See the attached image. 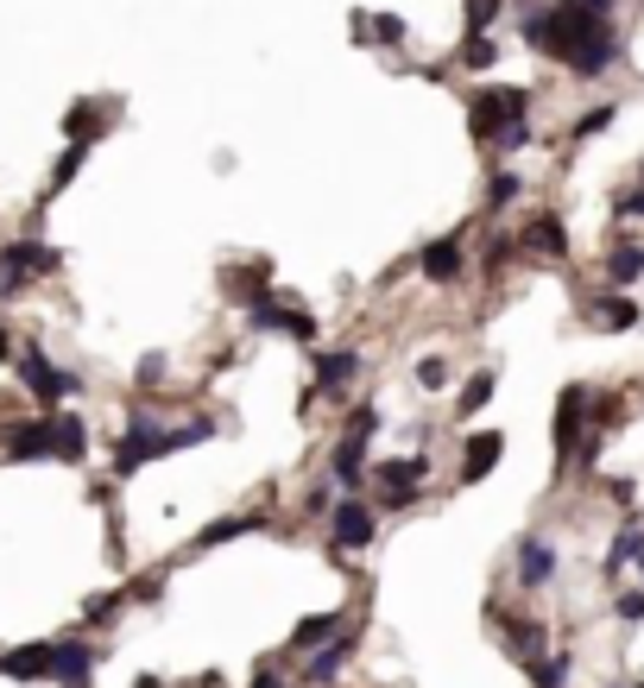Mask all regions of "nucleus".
Instances as JSON below:
<instances>
[{"mask_svg":"<svg viewBox=\"0 0 644 688\" xmlns=\"http://www.w3.org/2000/svg\"><path fill=\"white\" fill-rule=\"evenodd\" d=\"M639 568H644V556H639Z\"/></svg>","mask_w":644,"mask_h":688,"instance_id":"79ce46f5","label":"nucleus"},{"mask_svg":"<svg viewBox=\"0 0 644 688\" xmlns=\"http://www.w3.org/2000/svg\"><path fill=\"white\" fill-rule=\"evenodd\" d=\"M423 474H430V461L423 455H405V461H380V493H386V506L398 511V506H417L423 493Z\"/></svg>","mask_w":644,"mask_h":688,"instance_id":"6e6552de","label":"nucleus"},{"mask_svg":"<svg viewBox=\"0 0 644 688\" xmlns=\"http://www.w3.org/2000/svg\"><path fill=\"white\" fill-rule=\"evenodd\" d=\"M607 279H613V291H625V284L644 279V247H639V240H625V247L607 253Z\"/></svg>","mask_w":644,"mask_h":688,"instance_id":"4be33fe9","label":"nucleus"},{"mask_svg":"<svg viewBox=\"0 0 644 688\" xmlns=\"http://www.w3.org/2000/svg\"><path fill=\"white\" fill-rule=\"evenodd\" d=\"M0 449H7L13 461L52 455V424H45V417H32V424H7V430H0Z\"/></svg>","mask_w":644,"mask_h":688,"instance_id":"f8f14e48","label":"nucleus"},{"mask_svg":"<svg viewBox=\"0 0 644 688\" xmlns=\"http://www.w3.org/2000/svg\"><path fill=\"white\" fill-rule=\"evenodd\" d=\"M215 430V424H178V430H165L158 417H146V410H133L127 417V436H121V455H114V474L127 481V474H139L146 461H165V455H178V449H190V442H203V436Z\"/></svg>","mask_w":644,"mask_h":688,"instance_id":"f03ea898","label":"nucleus"},{"mask_svg":"<svg viewBox=\"0 0 644 688\" xmlns=\"http://www.w3.org/2000/svg\"><path fill=\"white\" fill-rule=\"evenodd\" d=\"M499 153H518V146H531V121H518V127H506L499 139H493Z\"/></svg>","mask_w":644,"mask_h":688,"instance_id":"c9c22d12","label":"nucleus"},{"mask_svg":"<svg viewBox=\"0 0 644 688\" xmlns=\"http://www.w3.org/2000/svg\"><path fill=\"white\" fill-rule=\"evenodd\" d=\"M518 121H531V95L524 89H474L467 95V133L481 139V146H493L506 127H518Z\"/></svg>","mask_w":644,"mask_h":688,"instance_id":"7ed1b4c3","label":"nucleus"},{"mask_svg":"<svg viewBox=\"0 0 644 688\" xmlns=\"http://www.w3.org/2000/svg\"><path fill=\"white\" fill-rule=\"evenodd\" d=\"M518 190H524V183H518V171H493V183H487V208H512V203H518Z\"/></svg>","mask_w":644,"mask_h":688,"instance_id":"c756f323","label":"nucleus"},{"mask_svg":"<svg viewBox=\"0 0 644 688\" xmlns=\"http://www.w3.org/2000/svg\"><path fill=\"white\" fill-rule=\"evenodd\" d=\"M588 417H594V392L588 385H568L556 398V467H568L575 449L588 442Z\"/></svg>","mask_w":644,"mask_h":688,"instance_id":"423d86ee","label":"nucleus"},{"mask_svg":"<svg viewBox=\"0 0 644 688\" xmlns=\"http://www.w3.org/2000/svg\"><path fill=\"white\" fill-rule=\"evenodd\" d=\"M462 64H467V70H493V64H499V45H493L487 32H467V45H462Z\"/></svg>","mask_w":644,"mask_h":688,"instance_id":"c85d7f7f","label":"nucleus"},{"mask_svg":"<svg viewBox=\"0 0 644 688\" xmlns=\"http://www.w3.org/2000/svg\"><path fill=\"white\" fill-rule=\"evenodd\" d=\"M361 373V354L354 348H336V354H316V392L309 398H323V392H348Z\"/></svg>","mask_w":644,"mask_h":688,"instance_id":"ddd939ff","label":"nucleus"},{"mask_svg":"<svg viewBox=\"0 0 644 688\" xmlns=\"http://www.w3.org/2000/svg\"><path fill=\"white\" fill-rule=\"evenodd\" d=\"M0 676H13V683H52V644H20V651H7V657H0Z\"/></svg>","mask_w":644,"mask_h":688,"instance_id":"4468645a","label":"nucleus"},{"mask_svg":"<svg viewBox=\"0 0 644 688\" xmlns=\"http://www.w3.org/2000/svg\"><path fill=\"white\" fill-rule=\"evenodd\" d=\"M639 556H644V531L639 525H625V531L613 537V550H607V575H619L625 562H639Z\"/></svg>","mask_w":644,"mask_h":688,"instance_id":"393cba45","label":"nucleus"},{"mask_svg":"<svg viewBox=\"0 0 644 688\" xmlns=\"http://www.w3.org/2000/svg\"><path fill=\"white\" fill-rule=\"evenodd\" d=\"M506 13V0H467V32H487Z\"/></svg>","mask_w":644,"mask_h":688,"instance_id":"473e14b6","label":"nucleus"},{"mask_svg":"<svg viewBox=\"0 0 644 688\" xmlns=\"http://www.w3.org/2000/svg\"><path fill=\"white\" fill-rule=\"evenodd\" d=\"M341 632V612H323V619H304L297 632H291V651H316V644H329Z\"/></svg>","mask_w":644,"mask_h":688,"instance_id":"5701e85b","label":"nucleus"},{"mask_svg":"<svg viewBox=\"0 0 644 688\" xmlns=\"http://www.w3.org/2000/svg\"><path fill=\"white\" fill-rule=\"evenodd\" d=\"M613 215H619V222H625V215H639V222H644V183H639V190H625V196H619V203H613Z\"/></svg>","mask_w":644,"mask_h":688,"instance_id":"4c0bfd02","label":"nucleus"},{"mask_svg":"<svg viewBox=\"0 0 644 688\" xmlns=\"http://www.w3.org/2000/svg\"><path fill=\"white\" fill-rule=\"evenodd\" d=\"M13 354H20V348H13V335L0 329V360H13Z\"/></svg>","mask_w":644,"mask_h":688,"instance_id":"ea45409f","label":"nucleus"},{"mask_svg":"<svg viewBox=\"0 0 644 688\" xmlns=\"http://www.w3.org/2000/svg\"><path fill=\"white\" fill-rule=\"evenodd\" d=\"M493 385H499L493 373H474V380L462 385V398H455V410H462V417H474V410H487V405H493Z\"/></svg>","mask_w":644,"mask_h":688,"instance_id":"a878e982","label":"nucleus"},{"mask_svg":"<svg viewBox=\"0 0 644 688\" xmlns=\"http://www.w3.org/2000/svg\"><path fill=\"white\" fill-rule=\"evenodd\" d=\"M259 531V511H234V518H222V525H208L203 537H196V550H215V543H228V537H247Z\"/></svg>","mask_w":644,"mask_h":688,"instance_id":"b1692460","label":"nucleus"},{"mask_svg":"<svg viewBox=\"0 0 644 688\" xmlns=\"http://www.w3.org/2000/svg\"><path fill=\"white\" fill-rule=\"evenodd\" d=\"M82 158H89V146H77V139H70V153L57 158V171H52V183H45V203H52L57 190H64V183H70V178H77V171H82ZM45 203H38V208H45Z\"/></svg>","mask_w":644,"mask_h":688,"instance_id":"bb28decb","label":"nucleus"},{"mask_svg":"<svg viewBox=\"0 0 644 688\" xmlns=\"http://www.w3.org/2000/svg\"><path fill=\"white\" fill-rule=\"evenodd\" d=\"M613 114H619L613 102H607V108H594V114H581V121H575V133H568V139H575V146H581V139H594V133L607 127V121H613Z\"/></svg>","mask_w":644,"mask_h":688,"instance_id":"72a5a7b5","label":"nucleus"},{"mask_svg":"<svg viewBox=\"0 0 644 688\" xmlns=\"http://www.w3.org/2000/svg\"><path fill=\"white\" fill-rule=\"evenodd\" d=\"M121 600H127V594H102V600H89V607H82V619H89V625H102V619L121 612Z\"/></svg>","mask_w":644,"mask_h":688,"instance_id":"f704fd0d","label":"nucleus"},{"mask_svg":"<svg viewBox=\"0 0 644 688\" xmlns=\"http://www.w3.org/2000/svg\"><path fill=\"white\" fill-rule=\"evenodd\" d=\"M619 0H550L538 13H524V45L556 57L581 82L607 77L619 64V32H613Z\"/></svg>","mask_w":644,"mask_h":688,"instance_id":"f257e3e1","label":"nucleus"},{"mask_svg":"<svg viewBox=\"0 0 644 688\" xmlns=\"http://www.w3.org/2000/svg\"><path fill=\"white\" fill-rule=\"evenodd\" d=\"M493 619L506 625V644H512L518 663H538L543 657V625H538V619H506L499 607H493Z\"/></svg>","mask_w":644,"mask_h":688,"instance_id":"6ab92c4d","label":"nucleus"},{"mask_svg":"<svg viewBox=\"0 0 644 688\" xmlns=\"http://www.w3.org/2000/svg\"><path fill=\"white\" fill-rule=\"evenodd\" d=\"M13 360H20V380H26V392H32L45 410H57L64 398H77V380H70V373H64V366H57L45 348H32V341H26V354H13Z\"/></svg>","mask_w":644,"mask_h":688,"instance_id":"39448f33","label":"nucleus"},{"mask_svg":"<svg viewBox=\"0 0 644 688\" xmlns=\"http://www.w3.org/2000/svg\"><path fill=\"white\" fill-rule=\"evenodd\" d=\"M531 669V683L538 688H563L568 683V651H556V657H538V663H524Z\"/></svg>","mask_w":644,"mask_h":688,"instance_id":"cd10ccee","label":"nucleus"},{"mask_svg":"<svg viewBox=\"0 0 644 688\" xmlns=\"http://www.w3.org/2000/svg\"><path fill=\"white\" fill-rule=\"evenodd\" d=\"M348 657H354V638H329V644H323V651L304 663V683H336Z\"/></svg>","mask_w":644,"mask_h":688,"instance_id":"412c9836","label":"nucleus"},{"mask_svg":"<svg viewBox=\"0 0 644 688\" xmlns=\"http://www.w3.org/2000/svg\"><path fill=\"white\" fill-rule=\"evenodd\" d=\"M253 688H284V683L272 676V669H259V676H253Z\"/></svg>","mask_w":644,"mask_h":688,"instance_id":"58836bf2","label":"nucleus"},{"mask_svg":"<svg viewBox=\"0 0 644 688\" xmlns=\"http://www.w3.org/2000/svg\"><path fill=\"white\" fill-rule=\"evenodd\" d=\"M133 380H139V385H158V380H165V354H146L139 366H133Z\"/></svg>","mask_w":644,"mask_h":688,"instance_id":"e433bc0d","label":"nucleus"},{"mask_svg":"<svg viewBox=\"0 0 644 688\" xmlns=\"http://www.w3.org/2000/svg\"><path fill=\"white\" fill-rule=\"evenodd\" d=\"M499 455H506V436L499 430H481V436H467V455H462V481H487L493 467H499Z\"/></svg>","mask_w":644,"mask_h":688,"instance_id":"2eb2a0df","label":"nucleus"},{"mask_svg":"<svg viewBox=\"0 0 644 688\" xmlns=\"http://www.w3.org/2000/svg\"><path fill=\"white\" fill-rule=\"evenodd\" d=\"M518 247H531V253H543V259H568V228L556 215H538L531 228L518 234Z\"/></svg>","mask_w":644,"mask_h":688,"instance_id":"a211bd4d","label":"nucleus"},{"mask_svg":"<svg viewBox=\"0 0 644 688\" xmlns=\"http://www.w3.org/2000/svg\"><path fill=\"white\" fill-rule=\"evenodd\" d=\"M613 619H619V625H639V619H644V587H625V594H619Z\"/></svg>","mask_w":644,"mask_h":688,"instance_id":"2f4dec72","label":"nucleus"},{"mask_svg":"<svg viewBox=\"0 0 644 688\" xmlns=\"http://www.w3.org/2000/svg\"><path fill=\"white\" fill-rule=\"evenodd\" d=\"M133 688H165V683H158V676H139V683H133Z\"/></svg>","mask_w":644,"mask_h":688,"instance_id":"a19ab883","label":"nucleus"},{"mask_svg":"<svg viewBox=\"0 0 644 688\" xmlns=\"http://www.w3.org/2000/svg\"><path fill=\"white\" fill-rule=\"evenodd\" d=\"M550 575H556V543H550V537H524V543H518V582L543 587Z\"/></svg>","mask_w":644,"mask_h":688,"instance_id":"dca6fc26","label":"nucleus"},{"mask_svg":"<svg viewBox=\"0 0 644 688\" xmlns=\"http://www.w3.org/2000/svg\"><path fill=\"white\" fill-rule=\"evenodd\" d=\"M417 385H423V392H442V385H449V360H442V354L417 360Z\"/></svg>","mask_w":644,"mask_h":688,"instance_id":"7c9ffc66","label":"nucleus"},{"mask_svg":"<svg viewBox=\"0 0 644 688\" xmlns=\"http://www.w3.org/2000/svg\"><path fill=\"white\" fill-rule=\"evenodd\" d=\"M52 272H57V253H52V247H38V240H13V247H0V304L20 297L26 284L52 279Z\"/></svg>","mask_w":644,"mask_h":688,"instance_id":"20e7f679","label":"nucleus"},{"mask_svg":"<svg viewBox=\"0 0 644 688\" xmlns=\"http://www.w3.org/2000/svg\"><path fill=\"white\" fill-rule=\"evenodd\" d=\"M581 316H588V329H600V335L639 329V304H632L625 291H600V297H588V304H581Z\"/></svg>","mask_w":644,"mask_h":688,"instance_id":"1a4fd4ad","label":"nucleus"},{"mask_svg":"<svg viewBox=\"0 0 644 688\" xmlns=\"http://www.w3.org/2000/svg\"><path fill=\"white\" fill-rule=\"evenodd\" d=\"M329 474H336L341 486H361V474H366V436H341L336 455H329Z\"/></svg>","mask_w":644,"mask_h":688,"instance_id":"aec40b11","label":"nucleus"},{"mask_svg":"<svg viewBox=\"0 0 644 688\" xmlns=\"http://www.w3.org/2000/svg\"><path fill=\"white\" fill-rule=\"evenodd\" d=\"M417 272L430 284H455L462 279V234H442V240H430L423 253H417Z\"/></svg>","mask_w":644,"mask_h":688,"instance_id":"9d476101","label":"nucleus"},{"mask_svg":"<svg viewBox=\"0 0 644 688\" xmlns=\"http://www.w3.org/2000/svg\"><path fill=\"white\" fill-rule=\"evenodd\" d=\"M639 688H644V683H639Z\"/></svg>","mask_w":644,"mask_h":688,"instance_id":"37998d69","label":"nucleus"},{"mask_svg":"<svg viewBox=\"0 0 644 688\" xmlns=\"http://www.w3.org/2000/svg\"><path fill=\"white\" fill-rule=\"evenodd\" d=\"M45 424H52V455L57 461H82V455H89V430H82V417H70V410H45Z\"/></svg>","mask_w":644,"mask_h":688,"instance_id":"f3484780","label":"nucleus"},{"mask_svg":"<svg viewBox=\"0 0 644 688\" xmlns=\"http://www.w3.org/2000/svg\"><path fill=\"white\" fill-rule=\"evenodd\" d=\"M95 676V644H52V683L57 688H82Z\"/></svg>","mask_w":644,"mask_h":688,"instance_id":"9b49d317","label":"nucleus"},{"mask_svg":"<svg viewBox=\"0 0 644 688\" xmlns=\"http://www.w3.org/2000/svg\"><path fill=\"white\" fill-rule=\"evenodd\" d=\"M329 543H336V550H366V543H373V506L354 499V493L336 499V506H329Z\"/></svg>","mask_w":644,"mask_h":688,"instance_id":"0eeeda50","label":"nucleus"}]
</instances>
